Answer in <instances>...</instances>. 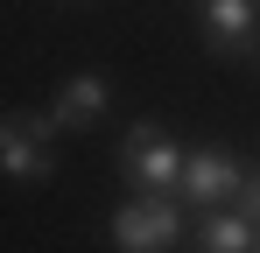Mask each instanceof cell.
I'll return each instance as SVG.
<instances>
[{
    "label": "cell",
    "mask_w": 260,
    "mask_h": 253,
    "mask_svg": "<svg viewBox=\"0 0 260 253\" xmlns=\"http://www.w3.org/2000/svg\"><path fill=\"white\" fill-rule=\"evenodd\" d=\"M99 113H106V78H99V71H78V78H71L56 99H49V126H56V134L91 126Z\"/></svg>",
    "instance_id": "5"
},
{
    "label": "cell",
    "mask_w": 260,
    "mask_h": 253,
    "mask_svg": "<svg viewBox=\"0 0 260 253\" xmlns=\"http://www.w3.org/2000/svg\"><path fill=\"white\" fill-rule=\"evenodd\" d=\"M120 169H127V183H141V190H176V176H183V148H176L155 120H134Z\"/></svg>",
    "instance_id": "2"
},
{
    "label": "cell",
    "mask_w": 260,
    "mask_h": 253,
    "mask_svg": "<svg viewBox=\"0 0 260 253\" xmlns=\"http://www.w3.org/2000/svg\"><path fill=\"white\" fill-rule=\"evenodd\" d=\"M239 211L260 225V176H246V183H239Z\"/></svg>",
    "instance_id": "8"
},
{
    "label": "cell",
    "mask_w": 260,
    "mask_h": 253,
    "mask_svg": "<svg viewBox=\"0 0 260 253\" xmlns=\"http://www.w3.org/2000/svg\"><path fill=\"white\" fill-rule=\"evenodd\" d=\"M49 113H36V120H21V113H7L0 120V169L14 176V183H49V169H56V155H49Z\"/></svg>",
    "instance_id": "1"
},
{
    "label": "cell",
    "mask_w": 260,
    "mask_h": 253,
    "mask_svg": "<svg viewBox=\"0 0 260 253\" xmlns=\"http://www.w3.org/2000/svg\"><path fill=\"white\" fill-rule=\"evenodd\" d=\"M204 36H211V49H246L253 0H204Z\"/></svg>",
    "instance_id": "6"
},
{
    "label": "cell",
    "mask_w": 260,
    "mask_h": 253,
    "mask_svg": "<svg viewBox=\"0 0 260 253\" xmlns=\"http://www.w3.org/2000/svg\"><path fill=\"white\" fill-rule=\"evenodd\" d=\"M253 253H260V225H253Z\"/></svg>",
    "instance_id": "9"
},
{
    "label": "cell",
    "mask_w": 260,
    "mask_h": 253,
    "mask_svg": "<svg viewBox=\"0 0 260 253\" xmlns=\"http://www.w3.org/2000/svg\"><path fill=\"white\" fill-rule=\"evenodd\" d=\"M113 246L120 253H162L176 246V211H169V190L155 197H134V204L113 211Z\"/></svg>",
    "instance_id": "3"
},
{
    "label": "cell",
    "mask_w": 260,
    "mask_h": 253,
    "mask_svg": "<svg viewBox=\"0 0 260 253\" xmlns=\"http://www.w3.org/2000/svg\"><path fill=\"white\" fill-rule=\"evenodd\" d=\"M197 253H253V218L246 211H204Z\"/></svg>",
    "instance_id": "7"
},
{
    "label": "cell",
    "mask_w": 260,
    "mask_h": 253,
    "mask_svg": "<svg viewBox=\"0 0 260 253\" xmlns=\"http://www.w3.org/2000/svg\"><path fill=\"white\" fill-rule=\"evenodd\" d=\"M176 197L197 211H218L225 197H239V162L225 148H190L183 155V176H176Z\"/></svg>",
    "instance_id": "4"
}]
</instances>
